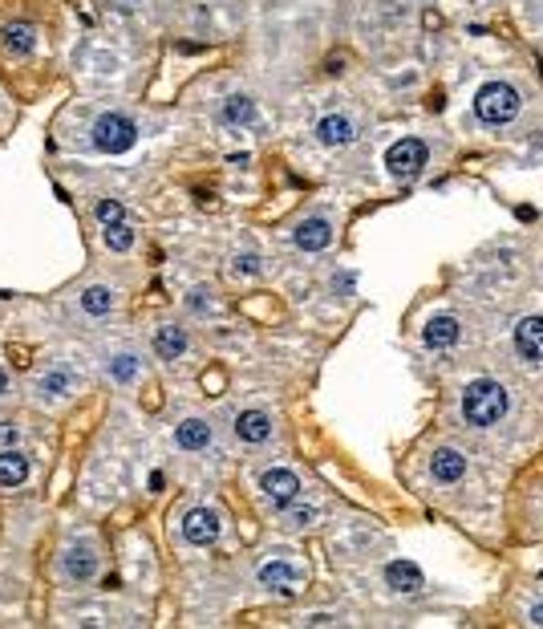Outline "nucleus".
<instances>
[{
    "mask_svg": "<svg viewBox=\"0 0 543 629\" xmlns=\"http://www.w3.org/2000/svg\"><path fill=\"white\" fill-rule=\"evenodd\" d=\"M507 407H511L507 386L495 382V377H475L463 390V418L470 427H495L507 415Z\"/></svg>",
    "mask_w": 543,
    "mask_h": 629,
    "instance_id": "obj_1",
    "label": "nucleus"
},
{
    "mask_svg": "<svg viewBox=\"0 0 543 629\" xmlns=\"http://www.w3.org/2000/svg\"><path fill=\"white\" fill-rule=\"evenodd\" d=\"M519 110H523V98H519V89H515L511 82H487V86H478V94H475L478 122L507 126Z\"/></svg>",
    "mask_w": 543,
    "mask_h": 629,
    "instance_id": "obj_2",
    "label": "nucleus"
},
{
    "mask_svg": "<svg viewBox=\"0 0 543 629\" xmlns=\"http://www.w3.org/2000/svg\"><path fill=\"white\" fill-rule=\"evenodd\" d=\"M94 147L102 150V155H126V150L138 142V126L134 119H126V114H102V119L94 122Z\"/></svg>",
    "mask_w": 543,
    "mask_h": 629,
    "instance_id": "obj_3",
    "label": "nucleus"
},
{
    "mask_svg": "<svg viewBox=\"0 0 543 629\" xmlns=\"http://www.w3.org/2000/svg\"><path fill=\"white\" fill-rule=\"evenodd\" d=\"M426 159H430V150L422 139H397L394 147L385 150V170L394 179H414V175H422Z\"/></svg>",
    "mask_w": 543,
    "mask_h": 629,
    "instance_id": "obj_4",
    "label": "nucleus"
},
{
    "mask_svg": "<svg viewBox=\"0 0 543 629\" xmlns=\"http://www.w3.org/2000/svg\"><path fill=\"white\" fill-rule=\"evenodd\" d=\"M183 541L187 544H195V548H207V544H215L220 541V532H223V516L215 508H191L183 516Z\"/></svg>",
    "mask_w": 543,
    "mask_h": 629,
    "instance_id": "obj_5",
    "label": "nucleus"
},
{
    "mask_svg": "<svg viewBox=\"0 0 543 629\" xmlns=\"http://www.w3.org/2000/svg\"><path fill=\"white\" fill-rule=\"evenodd\" d=\"M61 577H66L69 585H86V581H94L97 577V548L89 541L69 544L66 552H61Z\"/></svg>",
    "mask_w": 543,
    "mask_h": 629,
    "instance_id": "obj_6",
    "label": "nucleus"
},
{
    "mask_svg": "<svg viewBox=\"0 0 543 629\" xmlns=\"http://www.w3.org/2000/svg\"><path fill=\"white\" fill-rule=\"evenodd\" d=\"M260 491H264V500L272 508H288V503L301 500V479L288 467H272V471L260 475Z\"/></svg>",
    "mask_w": 543,
    "mask_h": 629,
    "instance_id": "obj_7",
    "label": "nucleus"
},
{
    "mask_svg": "<svg viewBox=\"0 0 543 629\" xmlns=\"http://www.w3.org/2000/svg\"><path fill=\"white\" fill-rule=\"evenodd\" d=\"M304 581V569L292 561H284V556H272V561L260 564V585L264 589H276V593H296V585Z\"/></svg>",
    "mask_w": 543,
    "mask_h": 629,
    "instance_id": "obj_8",
    "label": "nucleus"
},
{
    "mask_svg": "<svg viewBox=\"0 0 543 629\" xmlns=\"http://www.w3.org/2000/svg\"><path fill=\"white\" fill-rule=\"evenodd\" d=\"M292 244L301 248V252H324V248L333 244V223L324 220V215H309V220L296 223Z\"/></svg>",
    "mask_w": 543,
    "mask_h": 629,
    "instance_id": "obj_9",
    "label": "nucleus"
},
{
    "mask_svg": "<svg viewBox=\"0 0 543 629\" xmlns=\"http://www.w3.org/2000/svg\"><path fill=\"white\" fill-rule=\"evenodd\" d=\"M385 585L394 593H418V589H426V572H422L414 561H389L385 564Z\"/></svg>",
    "mask_w": 543,
    "mask_h": 629,
    "instance_id": "obj_10",
    "label": "nucleus"
},
{
    "mask_svg": "<svg viewBox=\"0 0 543 629\" xmlns=\"http://www.w3.org/2000/svg\"><path fill=\"white\" fill-rule=\"evenodd\" d=\"M515 349L528 362H543V317H523L515 325Z\"/></svg>",
    "mask_w": 543,
    "mask_h": 629,
    "instance_id": "obj_11",
    "label": "nucleus"
},
{
    "mask_svg": "<svg viewBox=\"0 0 543 629\" xmlns=\"http://www.w3.org/2000/svg\"><path fill=\"white\" fill-rule=\"evenodd\" d=\"M458 337H463V325H458V317H450V313L430 317L426 329H422V341H426L430 349H450V345H458Z\"/></svg>",
    "mask_w": 543,
    "mask_h": 629,
    "instance_id": "obj_12",
    "label": "nucleus"
},
{
    "mask_svg": "<svg viewBox=\"0 0 543 629\" xmlns=\"http://www.w3.org/2000/svg\"><path fill=\"white\" fill-rule=\"evenodd\" d=\"M430 475H434V483H458L466 475V455L455 451V447H442L430 459Z\"/></svg>",
    "mask_w": 543,
    "mask_h": 629,
    "instance_id": "obj_13",
    "label": "nucleus"
},
{
    "mask_svg": "<svg viewBox=\"0 0 543 629\" xmlns=\"http://www.w3.org/2000/svg\"><path fill=\"white\" fill-rule=\"evenodd\" d=\"M316 139L324 142V147H349L353 139H357V126L345 114H324L321 122H316Z\"/></svg>",
    "mask_w": 543,
    "mask_h": 629,
    "instance_id": "obj_14",
    "label": "nucleus"
},
{
    "mask_svg": "<svg viewBox=\"0 0 543 629\" xmlns=\"http://www.w3.org/2000/svg\"><path fill=\"white\" fill-rule=\"evenodd\" d=\"M175 443L183 451H207L211 447V422L207 418H183L175 427Z\"/></svg>",
    "mask_w": 543,
    "mask_h": 629,
    "instance_id": "obj_15",
    "label": "nucleus"
},
{
    "mask_svg": "<svg viewBox=\"0 0 543 629\" xmlns=\"http://www.w3.org/2000/svg\"><path fill=\"white\" fill-rule=\"evenodd\" d=\"M235 438L240 443H268L272 438V418L264 410H243L240 418H235Z\"/></svg>",
    "mask_w": 543,
    "mask_h": 629,
    "instance_id": "obj_16",
    "label": "nucleus"
},
{
    "mask_svg": "<svg viewBox=\"0 0 543 629\" xmlns=\"http://www.w3.org/2000/svg\"><path fill=\"white\" fill-rule=\"evenodd\" d=\"M0 41H5V53H13V57H29V53L37 49V29L25 25V21L5 25V29H0Z\"/></svg>",
    "mask_w": 543,
    "mask_h": 629,
    "instance_id": "obj_17",
    "label": "nucleus"
},
{
    "mask_svg": "<svg viewBox=\"0 0 543 629\" xmlns=\"http://www.w3.org/2000/svg\"><path fill=\"white\" fill-rule=\"evenodd\" d=\"M37 394L41 398H69L74 394V374L66 370V366H49L45 374H37Z\"/></svg>",
    "mask_w": 543,
    "mask_h": 629,
    "instance_id": "obj_18",
    "label": "nucleus"
},
{
    "mask_svg": "<svg viewBox=\"0 0 543 629\" xmlns=\"http://www.w3.org/2000/svg\"><path fill=\"white\" fill-rule=\"evenodd\" d=\"M29 459H25L16 447H5L0 451V488H21L25 479H29Z\"/></svg>",
    "mask_w": 543,
    "mask_h": 629,
    "instance_id": "obj_19",
    "label": "nucleus"
},
{
    "mask_svg": "<svg viewBox=\"0 0 543 629\" xmlns=\"http://www.w3.org/2000/svg\"><path fill=\"white\" fill-rule=\"evenodd\" d=\"M187 345H191V341H187V334L179 325H159L155 329V354L162 357V362H179V357L187 354Z\"/></svg>",
    "mask_w": 543,
    "mask_h": 629,
    "instance_id": "obj_20",
    "label": "nucleus"
},
{
    "mask_svg": "<svg viewBox=\"0 0 543 629\" xmlns=\"http://www.w3.org/2000/svg\"><path fill=\"white\" fill-rule=\"evenodd\" d=\"M220 119L228 126H251L256 122V102H251L248 94H231L228 102L220 106Z\"/></svg>",
    "mask_w": 543,
    "mask_h": 629,
    "instance_id": "obj_21",
    "label": "nucleus"
},
{
    "mask_svg": "<svg viewBox=\"0 0 543 629\" xmlns=\"http://www.w3.org/2000/svg\"><path fill=\"white\" fill-rule=\"evenodd\" d=\"M81 309H86L89 317H106V313L114 309V289H106V284H89V289L81 293Z\"/></svg>",
    "mask_w": 543,
    "mask_h": 629,
    "instance_id": "obj_22",
    "label": "nucleus"
},
{
    "mask_svg": "<svg viewBox=\"0 0 543 629\" xmlns=\"http://www.w3.org/2000/svg\"><path fill=\"white\" fill-rule=\"evenodd\" d=\"M106 370H110V377H114L118 386H130L134 377L142 374V362L134 354H114L110 362H106Z\"/></svg>",
    "mask_w": 543,
    "mask_h": 629,
    "instance_id": "obj_23",
    "label": "nucleus"
},
{
    "mask_svg": "<svg viewBox=\"0 0 543 629\" xmlns=\"http://www.w3.org/2000/svg\"><path fill=\"white\" fill-rule=\"evenodd\" d=\"M102 240H106V248L110 252H130L134 248V232L126 228V223H110V228L102 232Z\"/></svg>",
    "mask_w": 543,
    "mask_h": 629,
    "instance_id": "obj_24",
    "label": "nucleus"
},
{
    "mask_svg": "<svg viewBox=\"0 0 543 629\" xmlns=\"http://www.w3.org/2000/svg\"><path fill=\"white\" fill-rule=\"evenodd\" d=\"M312 520H316V508H309V503H304V508L296 503V508H292V503H288V516H284L288 528H309Z\"/></svg>",
    "mask_w": 543,
    "mask_h": 629,
    "instance_id": "obj_25",
    "label": "nucleus"
},
{
    "mask_svg": "<svg viewBox=\"0 0 543 629\" xmlns=\"http://www.w3.org/2000/svg\"><path fill=\"white\" fill-rule=\"evenodd\" d=\"M94 215L106 223V228H110V223H122V215H126V211H122V203H118V200H97Z\"/></svg>",
    "mask_w": 543,
    "mask_h": 629,
    "instance_id": "obj_26",
    "label": "nucleus"
},
{
    "mask_svg": "<svg viewBox=\"0 0 543 629\" xmlns=\"http://www.w3.org/2000/svg\"><path fill=\"white\" fill-rule=\"evenodd\" d=\"M231 273H235V276H240V273H243V276H256V273H260V256H251V252L235 256V260H231Z\"/></svg>",
    "mask_w": 543,
    "mask_h": 629,
    "instance_id": "obj_27",
    "label": "nucleus"
},
{
    "mask_svg": "<svg viewBox=\"0 0 543 629\" xmlns=\"http://www.w3.org/2000/svg\"><path fill=\"white\" fill-rule=\"evenodd\" d=\"M21 443V427H16V422H0V451H5V447H16Z\"/></svg>",
    "mask_w": 543,
    "mask_h": 629,
    "instance_id": "obj_28",
    "label": "nucleus"
},
{
    "mask_svg": "<svg viewBox=\"0 0 543 629\" xmlns=\"http://www.w3.org/2000/svg\"><path fill=\"white\" fill-rule=\"evenodd\" d=\"M187 304H191V313H207V309H211V293H207V289H191V301H187Z\"/></svg>",
    "mask_w": 543,
    "mask_h": 629,
    "instance_id": "obj_29",
    "label": "nucleus"
},
{
    "mask_svg": "<svg viewBox=\"0 0 543 629\" xmlns=\"http://www.w3.org/2000/svg\"><path fill=\"white\" fill-rule=\"evenodd\" d=\"M304 625H337V617L333 614H312V617H304Z\"/></svg>",
    "mask_w": 543,
    "mask_h": 629,
    "instance_id": "obj_30",
    "label": "nucleus"
},
{
    "mask_svg": "<svg viewBox=\"0 0 543 629\" xmlns=\"http://www.w3.org/2000/svg\"><path fill=\"white\" fill-rule=\"evenodd\" d=\"M110 5L118 8V13H134V8H138L142 0H110Z\"/></svg>",
    "mask_w": 543,
    "mask_h": 629,
    "instance_id": "obj_31",
    "label": "nucleus"
},
{
    "mask_svg": "<svg viewBox=\"0 0 543 629\" xmlns=\"http://www.w3.org/2000/svg\"><path fill=\"white\" fill-rule=\"evenodd\" d=\"M531 625H543V605H531Z\"/></svg>",
    "mask_w": 543,
    "mask_h": 629,
    "instance_id": "obj_32",
    "label": "nucleus"
},
{
    "mask_svg": "<svg viewBox=\"0 0 543 629\" xmlns=\"http://www.w3.org/2000/svg\"><path fill=\"white\" fill-rule=\"evenodd\" d=\"M5 394H8V374L0 370V398H5Z\"/></svg>",
    "mask_w": 543,
    "mask_h": 629,
    "instance_id": "obj_33",
    "label": "nucleus"
}]
</instances>
